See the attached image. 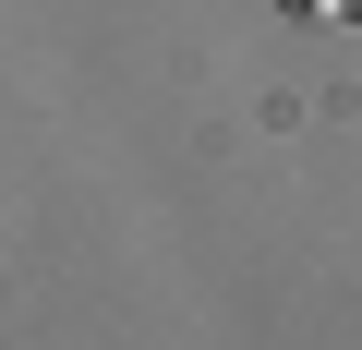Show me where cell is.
I'll list each match as a JSON object with an SVG mask.
<instances>
[{
    "mask_svg": "<svg viewBox=\"0 0 362 350\" xmlns=\"http://www.w3.org/2000/svg\"><path fill=\"white\" fill-rule=\"evenodd\" d=\"M278 13H350V0H278Z\"/></svg>",
    "mask_w": 362,
    "mask_h": 350,
    "instance_id": "6da1fadb",
    "label": "cell"
},
{
    "mask_svg": "<svg viewBox=\"0 0 362 350\" xmlns=\"http://www.w3.org/2000/svg\"><path fill=\"white\" fill-rule=\"evenodd\" d=\"M350 25H362V0H350Z\"/></svg>",
    "mask_w": 362,
    "mask_h": 350,
    "instance_id": "7a4b0ae2",
    "label": "cell"
}]
</instances>
